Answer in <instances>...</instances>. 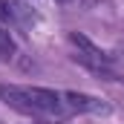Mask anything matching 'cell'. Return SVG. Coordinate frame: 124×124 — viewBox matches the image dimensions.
I'll return each instance as SVG.
<instances>
[{"instance_id":"cell-4","label":"cell","mask_w":124,"mask_h":124,"mask_svg":"<svg viewBox=\"0 0 124 124\" xmlns=\"http://www.w3.org/2000/svg\"><path fill=\"white\" fill-rule=\"evenodd\" d=\"M15 55H17V43H15V38L9 35V29H3V26H0V61L9 63Z\"/></svg>"},{"instance_id":"cell-1","label":"cell","mask_w":124,"mask_h":124,"mask_svg":"<svg viewBox=\"0 0 124 124\" xmlns=\"http://www.w3.org/2000/svg\"><path fill=\"white\" fill-rule=\"evenodd\" d=\"M69 43H72V61L81 63L84 69H90L93 75L101 78H116V69H113V55L104 52L98 43H93L87 35L81 32H69Z\"/></svg>"},{"instance_id":"cell-5","label":"cell","mask_w":124,"mask_h":124,"mask_svg":"<svg viewBox=\"0 0 124 124\" xmlns=\"http://www.w3.org/2000/svg\"><path fill=\"white\" fill-rule=\"evenodd\" d=\"M58 3H72V0H58Z\"/></svg>"},{"instance_id":"cell-2","label":"cell","mask_w":124,"mask_h":124,"mask_svg":"<svg viewBox=\"0 0 124 124\" xmlns=\"http://www.w3.org/2000/svg\"><path fill=\"white\" fill-rule=\"evenodd\" d=\"M63 98H66V107L69 113H110V104L104 98H95V95L87 93H75V90H63Z\"/></svg>"},{"instance_id":"cell-3","label":"cell","mask_w":124,"mask_h":124,"mask_svg":"<svg viewBox=\"0 0 124 124\" xmlns=\"http://www.w3.org/2000/svg\"><path fill=\"white\" fill-rule=\"evenodd\" d=\"M0 17L9 23V26H29L32 20H35V12H32L26 3H20V0H0Z\"/></svg>"}]
</instances>
